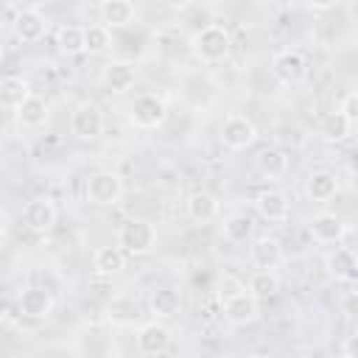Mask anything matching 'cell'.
<instances>
[{"label": "cell", "instance_id": "16", "mask_svg": "<svg viewBox=\"0 0 358 358\" xmlns=\"http://www.w3.org/2000/svg\"><path fill=\"white\" fill-rule=\"evenodd\" d=\"M48 34V20L39 8H20L14 17V36L20 42H39Z\"/></svg>", "mask_w": 358, "mask_h": 358}, {"label": "cell", "instance_id": "35", "mask_svg": "<svg viewBox=\"0 0 358 358\" xmlns=\"http://www.w3.org/2000/svg\"><path fill=\"white\" fill-rule=\"evenodd\" d=\"M3 241H6V235H3V229H0V249H3Z\"/></svg>", "mask_w": 358, "mask_h": 358}, {"label": "cell", "instance_id": "20", "mask_svg": "<svg viewBox=\"0 0 358 358\" xmlns=\"http://www.w3.org/2000/svg\"><path fill=\"white\" fill-rule=\"evenodd\" d=\"M338 193V176L327 168H319V171H310L308 179H305V196L310 201H330L333 196Z\"/></svg>", "mask_w": 358, "mask_h": 358}, {"label": "cell", "instance_id": "1", "mask_svg": "<svg viewBox=\"0 0 358 358\" xmlns=\"http://www.w3.org/2000/svg\"><path fill=\"white\" fill-rule=\"evenodd\" d=\"M232 50V34L229 28L218 25V22H210V25H201L193 36H190V53L199 59V62H207V64H215V62H224Z\"/></svg>", "mask_w": 358, "mask_h": 358}, {"label": "cell", "instance_id": "25", "mask_svg": "<svg viewBox=\"0 0 358 358\" xmlns=\"http://www.w3.org/2000/svg\"><path fill=\"white\" fill-rule=\"evenodd\" d=\"M56 48H59V53H64V56H78V53H84V25H76V22L59 25V31H56Z\"/></svg>", "mask_w": 358, "mask_h": 358}, {"label": "cell", "instance_id": "19", "mask_svg": "<svg viewBox=\"0 0 358 358\" xmlns=\"http://www.w3.org/2000/svg\"><path fill=\"white\" fill-rule=\"evenodd\" d=\"M185 215L193 224H210L218 218V199L207 190H193L185 201Z\"/></svg>", "mask_w": 358, "mask_h": 358}, {"label": "cell", "instance_id": "13", "mask_svg": "<svg viewBox=\"0 0 358 358\" xmlns=\"http://www.w3.org/2000/svg\"><path fill=\"white\" fill-rule=\"evenodd\" d=\"M171 327L162 324L159 319L154 322H145L140 330H137V350L143 355H162L168 347H171Z\"/></svg>", "mask_w": 358, "mask_h": 358}, {"label": "cell", "instance_id": "17", "mask_svg": "<svg viewBox=\"0 0 358 358\" xmlns=\"http://www.w3.org/2000/svg\"><path fill=\"white\" fill-rule=\"evenodd\" d=\"M255 210H257L260 218H266L271 224H282L291 215V201H288V196L282 190H263L255 199Z\"/></svg>", "mask_w": 358, "mask_h": 358}, {"label": "cell", "instance_id": "2", "mask_svg": "<svg viewBox=\"0 0 358 358\" xmlns=\"http://www.w3.org/2000/svg\"><path fill=\"white\" fill-rule=\"evenodd\" d=\"M117 246L123 255L143 257L157 246V227L145 218H129L117 229Z\"/></svg>", "mask_w": 358, "mask_h": 358}, {"label": "cell", "instance_id": "32", "mask_svg": "<svg viewBox=\"0 0 358 358\" xmlns=\"http://www.w3.org/2000/svg\"><path fill=\"white\" fill-rule=\"evenodd\" d=\"M308 8H310V11H327V8H336V3H333V0H324V3H308Z\"/></svg>", "mask_w": 358, "mask_h": 358}, {"label": "cell", "instance_id": "24", "mask_svg": "<svg viewBox=\"0 0 358 358\" xmlns=\"http://www.w3.org/2000/svg\"><path fill=\"white\" fill-rule=\"evenodd\" d=\"M123 266H126V255L120 252L117 243H115V246H101V249H95V255H92V268H95V274H101V277H112V274L123 271Z\"/></svg>", "mask_w": 358, "mask_h": 358}, {"label": "cell", "instance_id": "15", "mask_svg": "<svg viewBox=\"0 0 358 358\" xmlns=\"http://www.w3.org/2000/svg\"><path fill=\"white\" fill-rule=\"evenodd\" d=\"M324 268L333 280L338 282H355L358 277V260H355V252L347 249V246H336L324 255Z\"/></svg>", "mask_w": 358, "mask_h": 358}, {"label": "cell", "instance_id": "27", "mask_svg": "<svg viewBox=\"0 0 358 358\" xmlns=\"http://www.w3.org/2000/svg\"><path fill=\"white\" fill-rule=\"evenodd\" d=\"M28 95H31V87H28L25 78H20V76H6V78H0V103H3V106L17 109Z\"/></svg>", "mask_w": 358, "mask_h": 358}, {"label": "cell", "instance_id": "36", "mask_svg": "<svg viewBox=\"0 0 358 358\" xmlns=\"http://www.w3.org/2000/svg\"><path fill=\"white\" fill-rule=\"evenodd\" d=\"M0 62H3V45H0Z\"/></svg>", "mask_w": 358, "mask_h": 358}, {"label": "cell", "instance_id": "6", "mask_svg": "<svg viewBox=\"0 0 358 358\" xmlns=\"http://www.w3.org/2000/svg\"><path fill=\"white\" fill-rule=\"evenodd\" d=\"M70 131L78 137V140H98L103 134V112L98 103L92 101H84L73 109L70 115Z\"/></svg>", "mask_w": 358, "mask_h": 358}, {"label": "cell", "instance_id": "3", "mask_svg": "<svg viewBox=\"0 0 358 358\" xmlns=\"http://www.w3.org/2000/svg\"><path fill=\"white\" fill-rule=\"evenodd\" d=\"M123 179L115 171H95L84 185V196L95 207H115L123 199Z\"/></svg>", "mask_w": 358, "mask_h": 358}, {"label": "cell", "instance_id": "37", "mask_svg": "<svg viewBox=\"0 0 358 358\" xmlns=\"http://www.w3.org/2000/svg\"><path fill=\"white\" fill-rule=\"evenodd\" d=\"M255 358H271V355H255Z\"/></svg>", "mask_w": 358, "mask_h": 358}, {"label": "cell", "instance_id": "14", "mask_svg": "<svg viewBox=\"0 0 358 358\" xmlns=\"http://www.w3.org/2000/svg\"><path fill=\"white\" fill-rule=\"evenodd\" d=\"M137 20V8L134 3L129 0H103L98 3V22L106 28V31H115V28H126Z\"/></svg>", "mask_w": 358, "mask_h": 358}, {"label": "cell", "instance_id": "8", "mask_svg": "<svg viewBox=\"0 0 358 358\" xmlns=\"http://www.w3.org/2000/svg\"><path fill=\"white\" fill-rule=\"evenodd\" d=\"M260 316V302L243 288V291H235L224 299V319L235 327H243V324H252L257 322Z\"/></svg>", "mask_w": 358, "mask_h": 358}, {"label": "cell", "instance_id": "34", "mask_svg": "<svg viewBox=\"0 0 358 358\" xmlns=\"http://www.w3.org/2000/svg\"><path fill=\"white\" fill-rule=\"evenodd\" d=\"M213 358H232V355H227V352H221V355H213Z\"/></svg>", "mask_w": 358, "mask_h": 358}, {"label": "cell", "instance_id": "5", "mask_svg": "<svg viewBox=\"0 0 358 358\" xmlns=\"http://www.w3.org/2000/svg\"><path fill=\"white\" fill-rule=\"evenodd\" d=\"M168 117V109H165V101L154 92H143L131 101L129 106V120L134 129H159Z\"/></svg>", "mask_w": 358, "mask_h": 358}, {"label": "cell", "instance_id": "22", "mask_svg": "<svg viewBox=\"0 0 358 358\" xmlns=\"http://www.w3.org/2000/svg\"><path fill=\"white\" fill-rule=\"evenodd\" d=\"M179 308H182V296L171 285H159L148 294V310L154 313V319H171L179 313Z\"/></svg>", "mask_w": 358, "mask_h": 358}, {"label": "cell", "instance_id": "10", "mask_svg": "<svg viewBox=\"0 0 358 358\" xmlns=\"http://www.w3.org/2000/svg\"><path fill=\"white\" fill-rule=\"evenodd\" d=\"M56 218H59V210H56V204L48 196H36V199H31L22 207V224L31 232H39V235L50 232L53 224H56Z\"/></svg>", "mask_w": 358, "mask_h": 358}, {"label": "cell", "instance_id": "23", "mask_svg": "<svg viewBox=\"0 0 358 358\" xmlns=\"http://www.w3.org/2000/svg\"><path fill=\"white\" fill-rule=\"evenodd\" d=\"M255 168H257V173L266 176V179H280V176L288 173V154H285L282 148L268 145V148H263V151L255 157Z\"/></svg>", "mask_w": 358, "mask_h": 358}, {"label": "cell", "instance_id": "31", "mask_svg": "<svg viewBox=\"0 0 358 358\" xmlns=\"http://www.w3.org/2000/svg\"><path fill=\"white\" fill-rule=\"evenodd\" d=\"M336 112H341V115L355 126V123H358V92H355V90H350V92L344 95V101H341V106H338Z\"/></svg>", "mask_w": 358, "mask_h": 358}, {"label": "cell", "instance_id": "7", "mask_svg": "<svg viewBox=\"0 0 358 358\" xmlns=\"http://www.w3.org/2000/svg\"><path fill=\"white\" fill-rule=\"evenodd\" d=\"M257 140V129L246 115H229L221 126V143L229 151H246Z\"/></svg>", "mask_w": 358, "mask_h": 358}, {"label": "cell", "instance_id": "18", "mask_svg": "<svg viewBox=\"0 0 358 358\" xmlns=\"http://www.w3.org/2000/svg\"><path fill=\"white\" fill-rule=\"evenodd\" d=\"M17 308L28 319H48L53 313V296L39 285H28L17 299Z\"/></svg>", "mask_w": 358, "mask_h": 358}, {"label": "cell", "instance_id": "28", "mask_svg": "<svg viewBox=\"0 0 358 358\" xmlns=\"http://www.w3.org/2000/svg\"><path fill=\"white\" fill-rule=\"evenodd\" d=\"M255 232V221L246 215V213H232L224 218V238L232 241V243H243L249 241Z\"/></svg>", "mask_w": 358, "mask_h": 358}, {"label": "cell", "instance_id": "30", "mask_svg": "<svg viewBox=\"0 0 358 358\" xmlns=\"http://www.w3.org/2000/svg\"><path fill=\"white\" fill-rule=\"evenodd\" d=\"M109 48H112V31H106L101 22L84 25V53L98 56V53H106Z\"/></svg>", "mask_w": 358, "mask_h": 358}, {"label": "cell", "instance_id": "9", "mask_svg": "<svg viewBox=\"0 0 358 358\" xmlns=\"http://www.w3.org/2000/svg\"><path fill=\"white\" fill-rule=\"evenodd\" d=\"M134 81H137V67H134V62L112 59V62H106V64L101 67V87H103L106 92L120 95V92L131 90Z\"/></svg>", "mask_w": 358, "mask_h": 358}, {"label": "cell", "instance_id": "12", "mask_svg": "<svg viewBox=\"0 0 358 358\" xmlns=\"http://www.w3.org/2000/svg\"><path fill=\"white\" fill-rule=\"evenodd\" d=\"M308 229H310L313 241L322 243V246L338 243V241L347 235V224H344V218L336 215V213H316V215L308 221Z\"/></svg>", "mask_w": 358, "mask_h": 358}, {"label": "cell", "instance_id": "33", "mask_svg": "<svg viewBox=\"0 0 358 358\" xmlns=\"http://www.w3.org/2000/svg\"><path fill=\"white\" fill-rule=\"evenodd\" d=\"M344 310H347V313H350V316H352V313H355V294H350V296H347V299H344Z\"/></svg>", "mask_w": 358, "mask_h": 358}, {"label": "cell", "instance_id": "11", "mask_svg": "<svg viewBox=\"0 0 358 358\" xmlns=\"http://www.w3.org/2000/svg\"><path fill=\"white\" fill-rule=\"evenodd\" d=\"M249 260L255 271H274L282 260V243L274 235H260L249 246Z\"/></svg>", "mask_w": 358, "mask_h": 358}, {"label": "cell", "instance_id": "26", "mask_svg": "<svg viewBox=\"0 0 358 358\" xmlns=\"http://www.w3.org/2000/svg\"><path fill=\"white\" fill-rule=\"evenodd\" d=\"M352 123L341 115V112H330V115H324V120L319 123V134H322V140H327V143H344L350 134H352Z\"/></svg>", "mask_w": 358, "mask_h": 358}, {"label": "cell", "instance_id": "21", "mask_svg": "<svg viewBox=\"0 0 358 358\" xmlns=\"http://www.w3.org/2000/svg\"><path fill=\"white\" fill-rule=\"evenodd\" d=\"M17 123H20V129H39L45 120H48V115H50V106H48V101L42 98V95H28L17 109Z\"/></svg>", "mask_w": 358, "mask_h": 358}, {"label": "cell", "instance_id": "4", "mask_svg": "<svg viewBox=\"0 0 358 358\" xmlns=\"http://www.w3.org/2000/svg\"><path fill=\"white\" fill-rule=\"evenodd\" d=\"M271 76L285 84V87H296L308 78V56L296 48H285L271 59Z\"/></svg>", "mask_w": 358, "mask_h": 358}, {"label": "cell", "instance_id": "29", "mask_svg": "<svg viewBox=\"0 0 358 358\" xmlns=\"http://www.w3.org/2000/svg\"><path fill=\"white\" fill-rule=\"evenodd\" d=\"M246 291H249L257 302L274 296V294L280 291V277H277V271H255V274L249 277V282H246Z\"/></svg>", "mask_w": 358, "mask_h": 358}]
</instances>
